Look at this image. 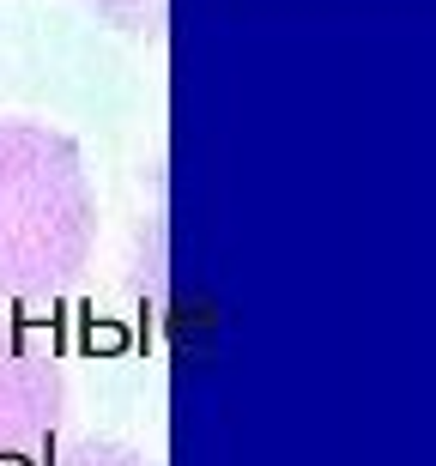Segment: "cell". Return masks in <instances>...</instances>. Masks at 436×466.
<instances>
[{
	"instance_id": "obj_4",
	"label": "cell",
	"mask_w": 436,
	"mask_h": 466,
	"mask_svg": "<svg viewBox=\"0 0 436 466\" xmlns=\"http://www.w3.org/2000/svg\"><path fill=\"white\" fill-rule=\"evenodd\" d=\"M91 6L122 31H157L164 25V0H91Z\"/></svg>"
},
{
	"instance_id": "obj_3",
	"label": "cell",
	"mask_w": 436,
	"mask_h": 466,
	"mask_svg": "<svg viewBox=\"0 0 436 466\" xmlns=\"http://www.w3.org/2000/svg\"><path fill=\"white\" fill-rule=\"evenodd\" d=\"M55 466H157V461H146L140 449H122V442H73Z\"/></svg>"
},
{
	"instance_id": "obj_1",
	"label": "cell",
	"mask_w": 436,
	"mask_h": 466,
	"mask_svg": "<svg viewBox=\"0 0 436 466\" xmlns=\"http://www.w3.org/2000/svg\"><path fill=\"white\" fill-rule=\"evenodd\" d=\"M97 237L79 146L43 121H0V297H55Z\"/></svg>"
},
{
	"instance_id": "obj_2",
	"label": "cell",
	"mask_w": 436,
	"mask_h": 466,
	"mask_svg": "<svg viewBox=\"0 0 436 466\" xmlns=\"http://www.w3.org/2000/svg\"><path fill=\"white\" fill-rule=\"evenodd\" d=\"M61 400L67 388L49 351L0 333V461H25L43 449L61 424Z\"/></svg>"
}]
</instances>
